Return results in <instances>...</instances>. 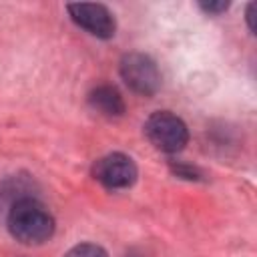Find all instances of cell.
I'll return each instance as SVG.
<instances>
[{"label":"cell","mask_w":257,"mask_h":257,"mask_svg":"<svg viewBox=\"0 0 257 257\" xmlns=\"http://www.w3.org/2000/svg\"><path fill=\"white\" fill-rule=\"evenodd\" d=\"M88 104L92 106V110H96L98 114L108 116V118L122 116L124 110H126L120 92L114 86H110V84H98V86H94L88 92Z\"/></svg>","instance_id":"8992f818"},{"label":"cell","mask_w":257,"mask_h":257,"mask_svg":"<svg viewBox=\"0 0 257 257\" xmlns=\"http://www.w3.org/2000/svg\"><path fill=\"white\" fill-rule=\"evenodd\" d=\"M10 235L24 245H40L48 241L54 233V217L52 213L36 199L24 197L18 199L6 219Z\"/></svg>","instance_id":"6da1fadb"},{"label":"cell","mask_w":257,"mask_h":257,"mask_svg":"<svg viewBox=\"0 0 257 257\" xmlns=\"http://www.w3.org/2000/svg\"><path fill=\"white\" fill-rule=\"evenodd\" d=\"M72 22L86 30L88 34L96 38H112L116 30V22L112 12L102 6V4H88V2H78V4H68L66 6Z\"/></svg>","instance_id":"5b68a950"},{"label":"cell","mask_w":257,"mask_h":257,"mask_svg":"<svg viewBox=\"0 0 257 257\" xmlns=\"http://www.w3.org/2000/svg\"><path fill=\"white\" fill-rule=\"evenodd\" d=\"M118 72L124 84L141 96H153L161 88V72L149 54L143 52L124 54L120 58Z\"/></svg>","instance_id":"3957f363"},{"label":"cell","mask_w":257,"mask_h":257,"mask_svg":"<svg viewBox=\"0 0 257 257\" xmlns=\"http://www.w3.org/2000/svg\"><path fill=\"white\" fill-rule=\"evenodd\" d=\"M199 8L207 14H221L229 8V2H223V0L221 2H199Z\"/></svg>","instance_id":"ba28073f"},{"label":"cell","mask_w":257,"mask_h":257,"mask_svg":"<svg viewBox=\"0 0 257 257\" xmlns=\"http://www.w3.org/2000/svg\"><path fill=\"white\" fill-rule=\"evenodd\" d=\"M94 179L106 189H128L137 181V165L124 153H108L100 157L92 167Z\"/></svg>","instance_id":"277c9868"},{"label":"cell","mask_w":257,"mask_h":257,"mask_svg":"<svg viewBox=\"0 0 257 257\" xmlns=\"http://www.w3.org/2000/svg\"><path fill=\"white\" fill-rule=\"evenodd\" d=\"M64 257H108V253H106L100 245H94V243H80V245H74Z\"/></svg>","instance_id":"52a82bcc"},{"label":"cell","mask_w":257,"mask_h":257,"mask_svg":"<svg viewBox=\"0 0 257 257\" xmlns=\"http://www.w3.org/2000/svg\"><path fill=\"white\" fill-rule=\"evenodd\" d=\"M145 135L155 149L163 153H179L189 141V128L177 114L169 110L153 112L145 122Z\"/></svg>","instance_id":"7a4b0ae2"},{"label":"cell","mask_w":257,"mask_h":257,"mask_svg":"<svg viewBox=\"0 0 257 257\" xmlns=\"http://www.w3.org/2000/svg\"><path fill=\"white\" fill-rule=\"evenodd\" d=\"M126 257H145V255H137V253H128Z\"/></svg>","instance_id":"8fae6325"},{"label":"cell","mask_w":257,"mask_h":257,"mask_svg":"<svg viewBox=\"0 0 257 257\" xmlns=\"http://www.w3.org/2000/svg\"><path fill=\"white\" fill-rule=\"evenodd\" d=\"M253 10H255V4H249V6H247V14H245V16H247V24H249V30H251V32L255 30V28H253Z\"/></svg>","instance_id":"30bf717a"},{"label":"cell","mask_w":257,"mask_h":257,"mask_svg":"<svg viewBox=\"0 0 257 257\" xmlns=\"http://www.w3.org/2000/svg\"><path fill=\"white\" fill-rule=\"evenodd\" d=\"M171 169L179 175V177H185V179H199V169L195 167H187V165H171Z\"/></svg>","instance_id":"9c48e42d"}]
</instances>
